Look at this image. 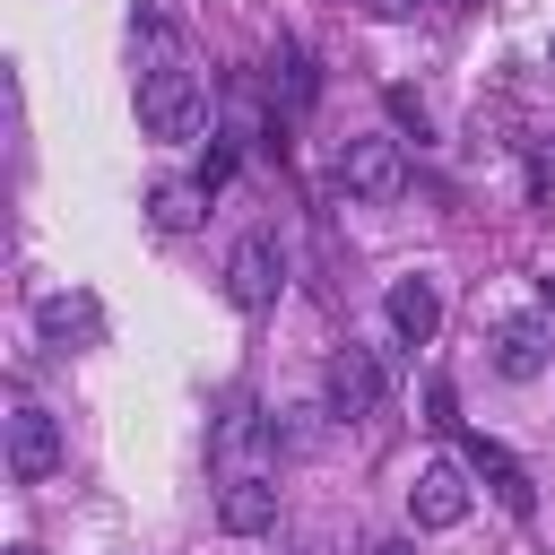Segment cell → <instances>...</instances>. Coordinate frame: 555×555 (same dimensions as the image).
I'll list each match as a JSON object with an SVG mask.
<instances>
[{"mask_svg":"<svg viewBox=\"0 0 555 555\" xmlns=\"http://www.w3.org/2000/svg\"><path fill=\"white\" fill-rule=\"evenodd\" d=\"M9 555H43V546H9Z\"/></svg>","mask_w":555,"mask_h":555,"instance_id":"obj_20","label":"cell"},{"mask_svg":"<svg viewBox=\"0 0 555 555\" xmlns=\"http://www.w3.org/2000/svg\"><path fill=\"white\" fill-rule=\"evenodd\" d=\"M35 330H43L52 347H95V338H104V312H95L87 295H43V304H35Z\"/></svg>","mask_w":555,"mask_h":555,"instance_id":"obj_11","label":"cell"},{"mask_svg":"<svg viewBox=\"0 0 555 555\" xmlns=\"http://www.w3.org/2000/svg\"><path fill=\"white\" fill-rule=\"evenodd\" d=\"M442 9H477V0H442Z\"/></svg>","mask_w":555,"mask_h":555,"instance_id":"obj_19","label":"cell"},{"mask_svg":"<svg viewBox=\"0 0 555 555\" xmlns=\"http://www.w3.org/2000/svg\"><path fill=\"white\" fill-rule=\"evenodd\" d=\"M9 468H17L26 486L61 468V416H52V408H35V399L9 408Z\"/></svg>","mask_w":555,"mask_h":555,"instance_id":"obj_7","label":"cell"},{"mask_svg":"<svg viewBox=\"0 0 555 555\" xmlns=\"http://www.w3.org/2000/svg\"><path fill=\"white\" fill-rule=\"evenodd\" d=\"M199 199H208L199 182H156V191H147V217H156V234H191V225H199Z\"/></svg>","mask_w":555,"mask_h":555,"instance_id":"obj_12","label":"cell"},{"mask_svg":"<svg viewBox=\"0 0 555 555\" xmlns=\"http://www.w3.org/2000/svg\"><path fill=\"white\" fill-rule=\"evenodd\" d=\"M382 321H390V338H399V347H425V338L442 330V295H434V278H390Z\"/></svg>","mask_w":555,"mask_h":555,"instance_id":"obj_10","label":"cell"},{"mask_svg":"<svg viewBox=\"0 0 555 555\" xmlns=\"http://www.w3.org/2000/svg\"><path fill=\"white\" fill-rule=\"evenodd\" d=\"M546 364H555V330H546V321H529V312L494 321V373H503V382H538Z\"/></svg>","mask_w":555,"mask_h":555,"instance_id":"obj_9","label":"cell"},{"mask_svg":"<svg viewBox=\"0 0 555 555\" xmlns=\"http://www.w3.org/2000/svg\"><path fill=\"white\" fill-rule=\"evenodd\" d=\"M546 61H555V43H546Z\"/></svg>","mask_w":555,"mask_h":555,"instance_id":"obj_21","label":"cell"},{"mask_svg":"<svg viewBox=\"0 0 555 555\" xmlns=\"http://www.w3.org/2000/svg\"><path fill=\"white\" fill-rule=\"evenodd\" d=\"M321 408H330L338 425H364V416L382 408V364H373L364 347H338V356L321 364Z\"/></svg>","mask_w":555,"mask_h":555,"instance_id":"obj_4","label":"cell"},{"mask_svg":"<svg viewBox=\"0 0 555 555\" xmlns=\"http://www.w3.org/2000/svg\"><path fill=\"white\" fill-rule=\"evenodd\" d=\"M269 87H278V104H286V113H304V104H312V69H304V52H295V43H278Z\"/></svg>","mask_w":555,"mask_h":555,"instance_id":"obj_13","label":"cell"},{"mask_svg":"<svg viewBox=\"0 0 555 555\" xmlns=\"http://www.w3.org/2000/svg\"><path fill=\"white\" fill-rule=\"evenodd\" d=\"M538 295H546V312H555V278H538Z\"/></svg>","mask_w":555,"mask_h":555,"instance_id":"obj_18","label":"cell"},{"mask_svg":"<svg viewBox=\"0 0 555 555\" xmlns=\"http://www.w3.org/2000/svg\"><path fill=\"white\" fill-rule=\"evenodd\" d=\"M278 295H286V243L278 234H243L225 251V304L234 312H269Z\"/></svg>","mask_w":555,"mask_h":555,"instance_id":"obj_2","label":"cell"},{"mask_svg":"<svg viewBox=\"0 0 555 555\" xmlns=\"http://www.w3.org/2000/svg\"><path fill=\"white\" fill-rule=\"evenodd\" d=\"M460 451H468V477H486V494L512 512V520H529L538 512V477L503 451V442H486V434H460Z\"/></svg>","mask_w":555,"mask_h":555,"instance_id":"obj_6","label":"cell"},{"mask_svg":"<svg viewBox=\"0 0 555 555\" xmlns=\"http://www.w3.org/2000/svg\"><path fill=\"white\" fill-rule=\"evenodd\" d=\"M225 173H234V147H208V165H199V173H191V182H199V191H217V182H225Z\"/></svg>","mask_w":555,"mask_h":555,"instance_id":"obj_15","label":"cell"},{"mask_svg":"<svg viewBox=\"0 0 555 555\" xmlns=\"http://www.w3.org/2000/svg\"><path fill=\"white\" fill-rule=\"evenodd\" d=\"M408 520L416 529H460L468 520V460H425L408 486Z\"/></svg>","mask_w":555,"mask_h":555,"instance_id":"obj_5","label":"cell"},{"mask_svg":"<svg viewBox=\"0 0 555 555\" xmlns=\"http://www.w3.org/2000/svg\"><path fill=\"white\" fill-rule=\"evenodd\" d=\"M364 9H373V17H408L416 0H364Z\"/></svg>","mask_w":555,"mask_h":555,"instance_id":"obj_16","label":"cell"},{"mask_svg":"<svg viewBox=\"0 0 555 555\" xmlns=\"http://www.w3.org/2000/svg\"><path fill=\"white\" fill-rule=\"evenodd\" d=\"M364 555H416V546H408V538H382V546H364Z\"/></svg>","mask_w":555,"mask_h":555,"instance_id":"obj_17","label":"cell"},{"mask_svg":"<svg viewBox=\"0 0 555 555\" xmlns=\"http://www.w3.org/2000/svg\"><path fill=\"white\" fill-rule=\"evenodd\" d=\"M217 529H225V538H260V529H278V477H260V468L225 477V486H217Z\"/></svg>","mask_w":555,"mask_h":555,"instance_id":"obj_8","label":"cell"},{"mask_svg":"<svg viewBox=\"0 0 555 555\" xmlns=\"http://www.w3.org/2000/svg\"><path fill=\"white\" fill-rule=\"evenodd\" d=\"M338 191L347 199H399L408 191V156H399V139H347L338 147Z\"/></svg>","mask_w":555,"mask_h":555,"instance_id":"obj_3","label":"cell"},{"mask_svg":"<svg viewBox=\"0 0 555 555\" xmlns=\"http://www.w3.org/2000/svg\"><path fill=\"white\" fill-rule=\"evenodd\" d=\"M390 121H408V130L425 139V95H416V87H390Z\"/></svg>","mask_w":555,"mask_h":555,"instance_id":"obj_14","label":"cell"},{"mask_svg":"<svg viewBox=\"0 0 555 555\" xmlns=\"http://www.w3.org/2000/svg\"><path fill=\"white\" fill-rule=\"evenodd\" d=\"M199 121H208V87H199V69H147L139 78V130L147 139H199Z\"/></svg>","mask_w":555,"mask_h":555,"instance_id":"obj_1","label":"cell"}]
</instances>
